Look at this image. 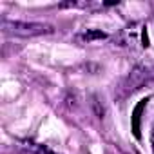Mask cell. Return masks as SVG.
<instances>
[{
    "label": "cell",
    "mask_w": 154,
    "mask_h": 154,
    "mask_svg": "<svg viewBox=\"0 0 154 154\" xmlns=\"http://www.w3.org/2000/svg\"><path fill=\"white\" fill-rule=\"evenodd\" d=\"M2 29L8 35L15 36H38V35H47L53 31L51 26L47 24H36V22H9L2 20Z\"/></svg>",
    "instance_id": "obj_1"
},
{
    "label": "cell",
    "mask_w": 154,
    "mask_h": 154,
    "mask_svg": "<svg viewBox=\"0 0 154 154\" xmlns=\"http://www.w3.org/2000/svg\"><path fill=\"white\" fill-rule=\"evenodd\" d=\"M20 154H56L53 152L49 147L42 145V143H33V141H26L20 149Z\"/></svg>",
    "instance_id": "obj_2"
},
{
    "label": "cell",
    "mask_w": 154,
    "mask_h": 154,
    "mask_svg": "<svg viewBox=\"0 0 154 154\" xmlns=\"http://www.w3.org/2000/svg\"><path fill=\"white\" fill-rule=\"evenodd\" d=\"M147 102H149V98L140 100V103L134 107V112H132V132H134V136H136V138H140V136H141V134H140V118H141V111L145 109Z\"/></svg>",
    "instance_id": "obj_3"
},
{
    "label": "cell",
    "mask_w": 154,
    "mask_h": 154,
    "mask_svg": "<svg viewBox=\"0 0 154 154\" xmlns=\"http://www.w3.org/2000/svg\"><path fill=\"white\" fill-rule=\"evenodd\" d=\"M103 38H107V33H103V31H96V29H89V31H85V33L82 35V40H84V42L103 40Z\"/></svg>",
    "instance_id": "obj_4"
},
{
    "label": "cell",
    "mask_w": 154,
    "mask_h": 154,
    "mask_svg": "<svg viewBox=\"0 0 154 154\" xmlns=\"http://www.w3.org/2000/svg\"><path fill=\"white\" fill-rule=\"evenodd\" d=\"M150 143H152V150H154V123H152V129H150Z\"/></svg>",
    "instance_id": "obj_5"
}]
</instances>
